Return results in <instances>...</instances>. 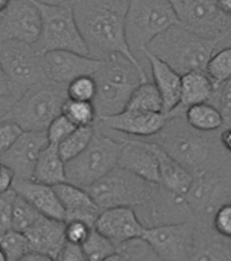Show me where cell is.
<instances>
[{
  "label": "cell",
  "mask_w": 231,
  "mask_h": 261,
  "mask_svg": "<svg viewBox=\"0 0 231 261\" xmlns=\"http://www.w3.org/2000/svg\"><path fill=\"white\" fill-rule=\"evenodd\" d=\"M131 0H78L73 14L85 40L89 55L98 60H108L116 55L128 57L136 64L125 38V18Z\"/></svg>",
  "instance_id": "1"
},
{
  "label": "cell",
  "mask_w": 231,
  "mask_h": 261,
  "mask_svg": "<svg viewBox=\"0 0 231 261\" xmlns=\"http://www.w3.org/2000/svg\"><path fill=\"white\" fill-rule=\"evenodd\" d=\"M152 142L193 175L222 167L231 161V155L220 143V132L207 134L193 129L185 116L169 118Z\"/></svg>",
  "instance_id": "2"
},
{
  "label": "cell",
  "mask_w": 231,
  "mask_h": 261,
  "mask_svg": "<svg viewBox=\"0 0 231 261\" xmlns=\"http://www.w3.org/2000/svg\"><path fill=\"white\" fill-rule=\"evenodd\" d=\"M94 79L97 82V95L93 103L98 118H104L124 112L135 90L143 82L150 81V76L144 67L122 55H116L104 60Z\"/></svg>",
  "instance_id": "3"
},
{
  "label": "cell",
  "mask_w": 231,
  "mask_h": 261,
  "mask_svg": "<svg viewBox=\"0 0 231 261\" xmlns=\"http://www.w3.org/2000/svg\"><path fill=\"white\" fill-rule=\"evenodd\" d=\"M219 46L218 41L203 38L178 23L159 34L146 52L165 61L179 75H187L193 71H206Z\"/></svg>",
  "instance_id": "4"
},
{
  "label": "cell",
  "mask_w": 231,
  "mask_h": 261,
  "mask_svg": "<svg viewBox=\"0 0 231 261\" xmlns=\"http://www.w3.org/2000/svg\"><path fill=\"white\" fill-rule=\"evenodd\" d=\"M178 23L170 0H131L125 18L126 44L142 63L148 45L159 34Z\"/></svg>",
  "instance_id": "5"
},
{
  "label": "cell",
  "mask_w": 231,
  "mask_h": 261,
  "mask_svg": "<svg viewBox=\"0 0 231 261\" xmlns=\"http://www.w3.org/2000/svg\"><path fill=\"white\" fill-rule=\"evenodd\" d=\"M121 147V140L114 132L95 126V135L89 147L65 163L67 182L83 189L90 188L118 166Z\"/></svg>",
  "instance_id": "6"
},
{
  "label": "cell",
  "mask_w": 231,
  "mask_h": 261,
  "mask_svg": "<svg viewBox=\"0 0 231 261\" xmlns=\"http://www.w3.org/2000/svg\"><path fill=\"white\" fill-rule=\"evenodd\" d=\"M157 191V184L147 182L120 166L87 188L101 211L117 207H144L150 210Z\"/></svg>",
  "instance_id": "7"
},
{
  "label": "cell",
  "mask_w": 231,
  "mask_h": 261,
  "mask_svg": "<svg viewBox=\"0 0 231 261\" xmlns=\"http://www.w3.org/2000/svg\"><path fill=\"white\" fill-rule=\"evenodd\" d=\"M67 99V86L49 81L41 82L16 99L8 118L23 130L46 132L53 120L63 114Z\"/></svg>",
  "instance_id": "8"
},
{
  "label": "cell",
  "mask_w": 231,
  "mask_h": 261,
  "mask_svg": "<svg viewBox=\"0 0 231 261\" xmlns=\"http://www.w3.org/2000/svg\"><path fill=\"white\" fill-rule=\"evenodd\" d=\"M184 199L193 223L212 226L218 208L231 203V161L222 167L193 175L191 189Z\"/></svg>",
  "instance_id": "9"
},
{
  "label": "cell",
  "mask_w": 231,
  "mask_h": 261,
  "mask_svg": "<svg viewBox=\"0 0 231 261\" xmlns=\"http://www.w3.org/2000/svg\"><path fill=\"white\" fill-rule=\"evenodd\" d=\"M36 3L42 16L41 36L34 45L38 52L67 50L90 56L71 6H48L38 2Z\"/></svg>",
  "instance_id": "10"
},
{
  "label": "cell",
  "mask_w": 231,
  "mask_h": 261,
  "mask_svg": "<svg viewBox=\"0 0 231 261\" xmlns=\"http://www.w3.org/2000/svg\"><path fill=\"white\" fill-rule=\"evenodd\" d=\"M0 65L16 98L33 86L48 81L42 68V53L34 45L4 41L0 44Z\"/></svg>",
  "instance_id": "11"
},
{
  "label": "cell",
  "mask_w": 231,
  "mask_h": 261,
  "mask_svg": "<svg viewBox=\"0 0 231 261\" xmlns=\"http://www.w3.org/2000/svg\"><path fill=\"white\" fill-rule=\"evenodd\" d=\"M179 24L207 40L224 42L231 37V15L218 0H170Z\"/></svg>",
  "instance_id": "12"
},
{
  "label": "cell",
  "mask_w": 231,
  "mask_h": 261,
  "mask_svg": "<svg viewBox=\"0 0 231 261\" xmlns=\"http://www.w3.org/2000/svg\"><path fill=\"white\" fill-rule=\"evenodd\" d=\"M196 226L193 222L148 226L142 241L158 261H189L195 246Z\"/></svg>",
  "instance_id": "13"
},
{
  "label": "cell",
  "mask_w": 231,
  "mask_h": 261,
  "mask_svg": "<svg viewBox=\"0 0 231 261\" xmlns=\"http://www.w3.org/2000/svg\"><path fill=\"white\" fill-rule=\"evenodd\" d=\"M42 16L34 0H11L0 14V44L20 41L36 45L41 36Z\"/></svg>",
  "instance_id": "14"
},
{
  "label": "cell",
  "mask_w": 231,
  "mask_h": 261,
  "mask_svg": "<svg viewBox=\"0 0 231 261\" xmlns=\"http://www.w3.org/2000/svg\"><path fill=\"white\" fill-rule=\"evenodd\" d=\"M104 60L67 50L42 53V68L46 79L56 85L68 86L81 76H94Z\"/></svg>",
  "instance_id": "15"
},
{
  "label": "cell",
  "mask_w": 231,
  "mask_h": 261,
  "mask_svg": "<svg viewBox=\"0 0 231 261\" xmlns=\"http://www.w3.org/2000/svg\"><path fill=\"white\" fill-rule=\"evenodd\" d=\"M114 134L117 135V138L122 143L118 166L134 173L140 178L146 179L147 182L161 185L159 162L155 152L154 143L151 140L131 138L117 132Z\"/></svg>",
  "instance_id": "16"
},
{
  "label": "cell",
  "mask_w": 231,
  "mask_h": 261,
  "mask_svg": "<svg viewBox=\"0 0 231 261\" xmlns=\"http://www.w3.org/2000/svg\"><path fill=\"white\" fill-rule=\"evenodd\" d=\"M169 117L165 113H150L139 110L125 109L121 113L110 117L98 118L97 128L113 130L131 138H154L166 126Z\"/></svg>",
  "instance_id": "17"
},
{
  "label": "cell",
  "mask_w": 231,
  "mask_h": 261,
  "mask_svg": "<svg viewBox=\"0 0 231 261\" xmlns=\"http://www.w3.org/2000/svg\"><path fill=\"white\" fill-rule=\"evenodd\" d=\"M48 144L46 132L24 130L11 148L0 155V163L14 171L15 179H32L41 152Z\"/></svg>",
  "instance_id": "18"
},
{
  "label": "cell",
  "mask_w": 231,
  "mask_h": 261,
  "mask_svg": "<svg viewBox=\"0 0 231 261\" xmlns=\"http://www.w3.org/2000/svg\"><path fill=\"white\" fill-rule=\"evenodd\" d=\"M147 227L139 219L135 208L117 207L102 211L94 228L109 238L117 248H121L130 242L142 240Z\"/></svg>",
  "instance_id": "19"
},
{
  "label": "cell",
  "mask_w": 231,
  "mask_h": 261,
  "mask_svg": "<svg viewBox=\"0 0 231 261\" xmlns=\"http://www.w3.org/2000/svg\"><path fill=\"white\" fill-rule=\"evenodd\" d=\"M29 241L30 252H37L56 260L65 245V222L41 215L28 231L23 232Z\"/></svg>",
  "instance_id": "20"
},
{
  "label": "cell",
  "mask_w": 231,
  "mask_h": 261,
  "mask_svg": "<svg viewBox=\"0 0 231 261\" xmlns=\"http://www.w3.org/2000/svg\"><path fill=\"white\" fill-rule=\"evenodd\" d=\"M55 191L65 210V222L82 220L90 224L91 227H95L97 219L102 211L90 196L87 189L69 182H63L56 185Z\"/></svg>",
  "instance_id": "21"
},
{
  "label": "cell",
  "mask_w": 231,
  "mask_h": 261,
  "mask_svg": "<svg viewBox=\"0 0 231 261\" xmlns=\"http://www.w3.org/2000/svg\"><path fill=\"white\" fill-rule=\"evenodd\" d=\"M12 191L28 200L41 215L65 222V210L55 187L37 182L34 179H15Z\"/></svg>",
  "instance_id": "22"
},
{
  "label": "cell",
  "mask_w": 231,
  "mask_h": 261,
  "mask_svg": "<svg viewBox=\"0 0 231 261\" xmlns=\"http://www.w3.org/2000/svg\"><path fill=\"white\" fill-rule=\"evenodd\" d=\"M146 60L151 68L152 83L157 86L163 99V112L170 114L179 105L181 101V87H183V75L175 72L165 61L159 60L154 55L146 52Z\"/></svg>",
  "instance_id": "23"
},
{
  "label": "cell",
  "mask_w": 231,
  "mask_h": 261,
  "mask_svg": "<svg viewBox=\"0 0 231 261\" xmlns=\"http://www.w3.org/2000/svg\"><path fill=\"white\" fill-rule=\"evenodd\" d=\"M215 93V86L208 77L206 71H193L183 75V87H181V101L167 117H179L185 116L191 106L211 102Z\"/></svg>",
  "instance_id": "24"
},
{
  "label": "cell",
  "mask_w": 231,
  "mask_h": 261,
  "mask_svg": "<svg viewBox=\"0 0 231 261\" xmlns=\"http://www.w3.org/2000/svg\"><path fill=\"white\" fill-rule=\"evenodd\" d=\"M195 226V246L189 261H231V240L219 236L212 226Z\"/></svg>",
  "instance_id": "25"
},
{
  "label": "cell",
  "mask_w": 231,
  "mask_h": 261,
  "mask_svg": "<svg viewBox=\"0 0 231 261\" xmlns=\"http://www.w3.org/2000/svg\"><path fill=\"white\" fill-rule=\"evenodd\" d=\"M152 142V140H151ZM154 143L155 152L158 156L159 173H161V187L175 196L187 195L193 182V174L187 170L183 165H179L175 159H173L162 147Z\"/></svg>",
  "instance_id": "26"
},
{
  "label": "cell",
  "mask_w": 231,
  "mask_h": 261,
  "mask_svg": "<svg viewBox=\"0 0 231 261\" xmlns=\"http://www.w3.org/2000/svg\"><path fill=\"white\" fill-rule=\"evenodd\" d=\"M65 161L61 158L59 147L49 143L41 152L33 178L37 182L56 187L59 184L67 182Z\"/></svg>",
  "instance_id": "27"
},
{
  "label": "cell",
  "mask_w": 231,
  "mask_h": 261,
  "mask_svg": "<svg viewBox=\"0 0 231 261\" xmlns=\"http://www.w3.org/2000/svg\"><path fill=\"white\" fill-rule=\"evenodd\" d=\"M185 120L193 129L207 134L219 132L224 128V120L220 110L210 102L191 106L185 112Z\"/></svg>",
  "instance_id": "28"
},
{
  "label": "cell",
  "mask_w": 231,
  "mask_h": 261,
  "mask_svg": "<svg viewBox=\"0 0 231 261\" xmlns=\"http://www.w3.org/2000/svg\"><path fill=\"white\" fill-rule=\"evenodd\" d=\"M126 109L150 112V113H165L163 112L162 95L152 82H143L135 90Z\"/></svg>",
  "instance_id": "29"
},
{
  "label": "cell",
  "mask_w": 231,
  "mask_h": 261,
  "mask_svg": "<svg viewBox=\"0 0 231 261\" xmlns=\"http://www.w3.org/2000/svg\"><path fill=\"white\" fill-rule=\"evenodd\" d=\"M95 135V126H78L64 142L59 144V152L61 158L65 162H69L71 159L76 158L78 155L82 154L83 151L89 147Z\"/></svg>",
  "instance_id": "30"
},
{
  "label": "cell",
  "mask_w": 231,
  "mask_h": 261,
  "mask_svg": "<svg viewBox=\"0 0 231 261\" xmlns=\"http://www.w3.org/2000/svg\"><path fill=\"white\" fill-rule=\"evenodd\" d=\"M206 72L215 86V89L231 81V46H222L212 55Z\"/></svg>",
  "instance_id": "31"
},
{
  "label": "cell",
  "mask_w": 231,
  "mask_h": 261,
  "mask_svg": "<svg viewBox=\"0 0 231 261\" xmlns=\"http://www.w3.org/2000/svg\"><path fill=\"white\" fill-rule=\"evenodd\" d=\"M63 114L76 126L95 125L98 120L97 110L93 102L67 99L63 106Z\"/></svg>",
  "instance_id": "32"
},
{
  "label": "cell",
  "mask_w": 231,
  "mask_h": 261,
  "mask_svg": "<svg viewBox=\"0 0 231 261\" xmlns=\"http://www.w3.org/2000/svg\"><path fill=\"white\" fill-rule=\"evenodd\" d=\"M82 249L89 261H105L108 257L118 250L117 246L109 238L102 236L95 228L90 234L89 240L82 245Z\"/></svg>",
  "instance_id": "33"
},
{
  "label": "cell",
  "mask_w": 231,
  "mask_h": 261,
  "mask_svg": "<svg viewBox=\"0 0 231 261\" xmlns=\"http://www.w3.org/2000/svg\"><path fill=\"white\" fill-rule=\"evenodd\" d=\"M40 216V212L28 200L15 193V199L12 204V230L26 232Z\"/></svg>",
  "instance_id": "34"
},
{
  "label": "cell",
  "mask_w": 231,
  "mask_h": 261,
  "mask_svg": "<svg viewBox=\"0 0 231 261\" xmlns=\"http://www.w3.org/2000/svg\"><path fill=\"white\" fill-rule=\"evenodd\" d=\"M0 248L6 254L7 261H18L30 252L29 241L23 232L10 230L0 237Z\"/></svg>",
  "instance_id": "35"
},
{
  "label": "cell",
  "mask_w": 231,
  "mask_h": 261,
  "mask_svg": "<svg viewBox=\"0 0 231 261\" xmlns=\"http://www.w3.org/2000/svg\"><path fill=\"white\" fill-rule=\"evenodd\" d=\"M69 99L93 102L97 95V82L94 76H81L67 86Z\"/></svg>",
  "instance_id": "36"
},
{
  "label": "cell",
  "mask_w": 231,
  "mask_h": 261,
  "mask_svg": "<svg viewBox=\"0 0 231 261\" xmlns=\"http://www.w3.org/2000/svg\"><path fill=\"white\" fill-rule=\"evenodd\" d=\"M78 126L69 121L68 118L65 117L64 114H60L52 121V124L48 126L46 129V136H48V142L50 144L59 146L63 143L65 139L68 138L69 135L72 134L73 130L76 129Z\"/></svg>",
  "instance_id": "37"
},
{
  "label": "cell",
  "mask_w": 231,
  "mask_h": 261,
  "mask_svg": "<svg viewBox=\"0 0 231 261\" xmlns=\"http://www.w3.org/2000/svg\"><path fill=\"white\" fill-rule=\"evenodd\" d=\"M210 103L220 110L224 120V128L231 126V81L216 87Z\"/></svg>",
  "instance_id": "38"
},
{
  "label": "cell",
  "mask_w": 231,
  "mask_h": 261,
  "mask_svg": "<svg viewBox=\"0 0 231 261\" xmlns=\"http://www.w3.org/2000/svg\"><path fill=\"white\" fill-rule=\"evenodd\" d=\"M94 230L90 224L82 220H68L65 222V238L67 242L72 245H82L89 240L90 234Z\"/></svg>",
  "instance_id": "39"
},
{
  "label": "cell",
  "mask_w": 231,
  "mask_h": 261,
  "mask_svg": "<svg viewBox=\"0 0 231 261\" xmlns=\"http://www.w3.org/2000/svg\"><path fill=\"white\" fill-rule=\"evenodd\" d=\"M24 130L20 128L15 121L10 118L0 121V155H3L7 150L11 148L14 143L19 139Z\"/></svg>",
  "instance_id": "40"
},
{
  "label": "cell",
  "mask_w": 231,
  "mask_h": 261,
  "mask_svg": "<svg viewBox=\"0 0 231 261\" xmlns=\"http://www.w3.org/2000/svg\"><path fill=\"white\" fill-rule=\"evenodd\" d=\"M15 192L10 191L0 195V237L12 230V204Z\"/></svg>",
  "instance_id": "41"
},
{
  "label": "cell",
  "mask_w": 231,
  "mask_h": 261,
  "mask_svg": "<svg viewBox=\"0 0 231 261\" xmlns=\"http://www.w3.org/2000/svg\"><path fill=\"white\" fill-rule=\"evenodd\" d=\"M212 228L219 236L231 240V203L218 208V211L212 218Z\"/></svg>",
  "instance_id": "42"
},
{
  "label": "cell",
  "mask_w": 231,
  "mask_h": 261,
  "mask_svg": "<svg viewBox=\"0 0 231 261\" xmlns=\"http://www.w3.org/2000/svg\"><path fill=\"white\" fill-rule=\"evenodd\" d=\"M56 261H89V258L86 257L82 246L67 242L60 254L57 256Z\"/></svg>",
  "instance_id": "43"
},
{
  "label": "cell",
  "mask_w": 231,
  "mask_h": 261,
  "mask_svg": "<svg viewBox=\"0 0 231 261\" xmlns=\"http://www.w3.org/2000/svg\"><path fill=\"white\" fill-rule=\"evenodd\" d=\"M18 98L14 95H7V97H0V121L8 118L10 113H11L12 108L15 105V102Z\"/></svg>",
  "instance_id": "44"
},
{
  "label": "cell",
  "mask_w": 231,
  "mask_h": 261,
  "mask_svg": "<svg viewBox=\"0 0 231 261\" xmlns=\"http://www.w3.org/2000/svg\"><path fill=\"white\" fill-rule=\"evenodd\" d=\"M7 95H14V93H12L11 86H10L7 76H6L2 65H0V97H7Z\"/></svg>",
  "instance_id": "45"
},
{
  "label": "cell",
  "mask_w": 231,
  "mask_h": 261,
  "mask_svg": "<svg viewBox=\"0 0 231 261\" xmlns=\"http://www.w3.org/2000/svg\"><path fill=\"white\" fill-rule=\"evenodd\" d=\"M220 143H222L224 150L231 155V126L223 128L220 130Z\"/></svg>",
  "instance_id": "46"
},
{
  "label": "cell",
  "mask_w": 231,
  "mask_h": 261,
  "mask_svg": "<svg viewBox=\"0 0 231 261\" xmlns=\"http://www.w3.org/2000/svg\"><path fill=\"white\" fill-rule=\"evenodd\" d=\"M18 261H56V260H55V258H52V257L45 256V254H41V253L29 252Z\"/></svg>",
  "instance_id": "47"
},
{
  "label": "cell",
  "mask_w": 231,
  "mask_h": 261,
  "mask_svg": "<svg viewBox=\"0 0 231 261\" xmlns=\"http://www.w3.org/2000/svg\"><path fill=\"white\" fill-rule=\"evenodd\" d=\"M105 261H132L130 253L126 252L125 249L118 248V250L116 253H113L112 256L108 257Z\"/></svg>",
  "instance_id": "48"
},
{
  "label": "cell",
  "mask_w": 231,
  "mask_h": 261,
  "mask_svg": "<svg viewBox=\"0 0 231 261\" xmlns=\"http://www.w3.org/2000/svg\"><path fill=\"white\" fill-rule=\"evenodd\" d=\"M41 4H48V6H71L73 7V4L76 3L78 0H36Z\"/></svg>",
  "instance_id": "49"
},
{
  "label": "cell",
  "mask_w": 231,
  "mask_h": 261,
  "mask_svg": "<svg viewBox=\"0 0 231 261\" xmlns=\"http://www.w3.org/2000/svg\"><path fill=\"white\" fill-rule=\"evenodd\" d=\"M218 2H219L220 8H222L226 14L231 15V0H218Z\"/></svg>",
  "instance_id": "50"
},
{
  "label": "cell",
  "mask_w": 231,
  "mask_h": 261,
  "mask_svg": "<svg viewBox=\"0 0 231 261\" xmlns=\"http://www.w3.org/2000/svg\"><path fill=\"white\" fill-rule=\"evenodd\" d=\"M11 3V0H0V14L8 7V4Z\"/></svg>",
  "instance_id": "51"
},
{
  "label": "cell",
  "mask_w": 231,
  "mask_h": 261,
  "mask_svg": "<svg viewBox=\"0 0 231 261\" xmlns=\"http://www.w3.org/2000/svg\"><path fill=\"white\" fill-rule=\"evenodd\" d=\"M0 261H7V258H6V254H4V252L2 250V248H0Z\"/></svg>",
  "instance_id": "52"
},
{
  "label": "cell",
  "mask_w": 231,
  "mask_h": 261,
  "mask_svg": "<svg viewBox=\"0 0 231 261\" xmlns=\"http://www.w3.org/2000/svg\"><path fill=\"white\" fill-rule=\"evenodd\" d=\"M0 171H2V163H0Z\"/></svg>",
  "instance_id": "53"
}]
</instances>
